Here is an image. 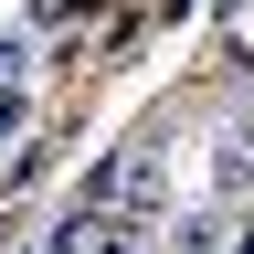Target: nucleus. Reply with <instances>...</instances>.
<instances>
[{
	"label": "nucleus",
	"instance_id": "20e7f679",
	"mask_svg": "<svg viewBox=\"0 0 254 254\" xmlns=\"http://www.w3.org/2000/svg\"><path fill=\"white\" fill-rule=\"evenodd\" d=\"M21 64H32V43H21V32H0V85H21Z\"/></svg>",
	"mask_w": 254,
	"mask_h": 254
},
{
	"label": "nucleus",
	"instance_id": "39448f33",
	"mask_svg": "<svg viewBox=\"0 0 254 254\" xmlns=\"http://www.w3.org/2000/svg\"><path fill=\"white\" fill-rule=\"evenodd\" d=\"M11 127H21V95H0V138H11Z\"/></svg>",
	"mask_w": 254,
	"mask_h": 254
},
{
	"label": "nucleus",
	"instance_id": "f03ea898",
	"mask_svg": "<svg viewBox=\"0 0 254 254\" xmlns=\"http://www.w3.org/2000/svg\"><path fill=\"white\" fill-rule=\"evenodd\" d=\"M244 190H254V138H212V201L233 212Z\"/></svg>",
	"mask_w": 254,
	"mask_h": 254
},
{
	"label": "nucleus",
	"instance_id": "7ed1b4c3",
	"mask_svg": "<svg viewBox=\"0 0 254 254\" xmlns=\"http://www.w3.org/2000/svg\"><path fill=\"white\" fill-rule=\"evenodd\" d=\"M95 254H159V244H148V222H138V212H127V222H117V233H106V244H95Z\"/></svg>",
	"mask_w": 254,
	"mask_h": 254
},
{
	"label": "nucleus",
	"instance_id": "f257e3e1",
	"mask_svg": "<svg viewBox=\"0 0 254 254\" xmlns=\"http://www.w3.org/2000/svg\"><path fill=\"white\" fill-rule=\"evenodd\" d=\"M159 244H170V254H233V212H222V201L159 212Z\"/></svg>",
	"mask_w": 254,
	"mask_h": 254
}]
</instances>
